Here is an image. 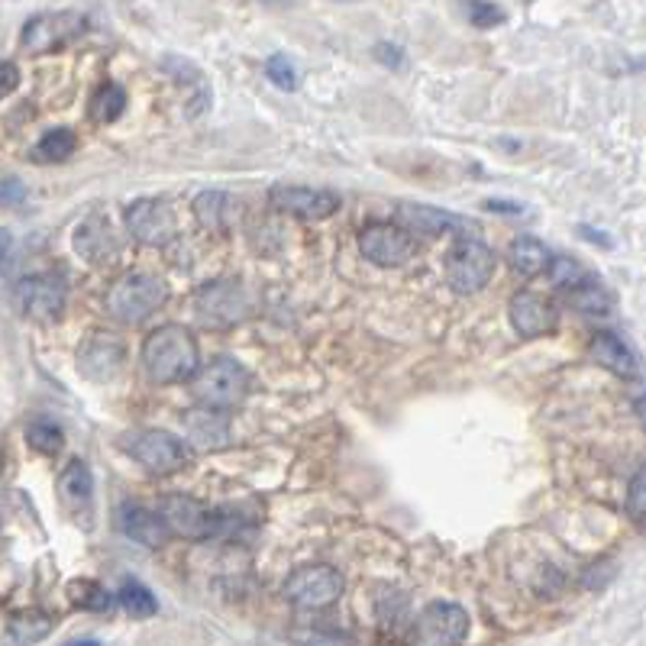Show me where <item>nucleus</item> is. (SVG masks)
<instances>
[{
  "mask_svg": "<svg viewBox=\"0 0 646 646\" xmlns=\"http://www.w3.org/2000/svg\"><path fill=\"white\" fill-rule=\"evenodd\" d=\"M624 505H627V511H631V517H634L637 523H644V520H646V478H644V469H637V473L631 475V485H627V498H624Z\"/></svg>",
  "mask_w": 646,
  "mask_h": 646,
  "instance_id": "37",
  "label": "nucleus"
},
{
  "mask_svg": "<svg viewBox=\"0 0 646 646\" xmlns=\"http://www.w3.org/2000/svg\"><path fill=\"white\" fill-rule=\"evenodd\" d=\"M169 298V285L159 275L149 272H129L124 275L110 295H107V310L124 320V324H142L149 314H156Z\"/></svg>",
  "mask_w": 646,
  "mask_h": 646,
  "instance_id": "5",
  "label": "nucleus"
},
{
  "mask_svg": "<svg viewBox=\"0 0 646 646\" xmlns=\"http://www.w3.org/2000/svg\"><path fill=\"white\" fill-rule=\"evenodd\" d=\"M547 272H550V282L562 288V292H569L572 285H579L585 275H589V268L582 265V262H575V258H550V265H547Z\"/></svg>",
  "mask_w": 646,
  "mask_h": 646,
  "instance_id": "33",
  "label": "nucleus"
},
{
  "mask_svg": "<svg viewBox=\"0 0 646 646\" xmlns=\"http://www.w3.org/2000/svg\"><path fill=\"white\" fill-rule=\"evenodd\" d=\"M394 223H401L407 233L417 236H453V233H478V223L469 216L453 214V211H440L431 204H398Z\"/></svg>",
  "mask_w": 646,
  "mask_h": 646,
  "instance_id": "16",
  "label": "nucleus"
},
{
  "mask_svg": "<svg viewBox=\"0 0 646 646\" xmlns=\"http://www.w3.org/2000/svg\"><path fill=\"white\" fill-rule=\"evenodd\" d=\"M579 233H582L589 243H602L604 250H611V240H607V233H602V230H595V226H589V223H579Z\"/></svg>",
  "mask_w": 646,
  "mask_h": 646,
  "instance_id": "41",
  "label": "nucleus"
},
{
  "mask_svg": "<svg viewBox=\"0 0 646 646\" xmlns=\"http://www.w3.org/2000/svg\"><path fill=\"white\" fill-rule=\"evenodd\" d=\"M495 265H498V258H495L491 246H485L475 236H459L443 258V275L456 295H475L491 282Z\"/></svg>",
  "mask_w": 646,
  "mask_h": 646,
  "instance_id": "3",
  "label": "nucleus"
},
{
  "mask_svg": "<svg viewBox=\"0 0 646 646\" xmlns=\"http://www.w3.org/2000/svg\"><path fill=\"white\" fill-rule=\"evenodd\" d=\"M52 631V614H45L40 607H30L23 614H17L7 627V640L10 644H40Z\"/></svg>",
  "mask_w": 646,
  "mask_h": 646,
  "instance_id": "28",
  "label": "nucleus"
},
{
  "mask_svg": "<svg viewBox=\"0 0 646 646\" xmlns=\"http://www.w3.org/2000/svg\"><path fill=\"white\" fill-rule=\"evenodd\" d=\"M181 427L191 446L198 449H223L230 443V414L214 404H194L181 414Z\"/></svg>",
  "mask_w": 646,
  "mask_h": 646,
  "instance_id": "17",
  "label": "nucleus"
},
{
  "mask_svg": "<svg viewBox=\"0 0 646 646\" xmlns=\"http://www.w3.org/2000/svg\"><path fill=\"white\" fill-rule=\"evenodd\" d=\"M375 59H379L382 65H388V68H401V65H404V49L391 43H379L375 45Z\"/></svg>",
  "mask_w": 646,
  "mask_h": 646,
  "instance_id": "40",
  "label": "nucleus"
},
{
  "mask_svg": "<svg viewBox=\"0 0 646 646\" xmlns=\"http://www.w3.org/2000/svg\"><path fill=\"white\" fill-rule=\"evenodd\" d=\"M124 110H127V91H124V85H117V82H104V85L97 87L94 97H91V107H87L91 120L100 124V127L120 120Z\"/></svg>",
  "mask_w": 646,
  "mask_h": 646,
  "instance_id": "27",
  "label": "nucleus"
},
{
  "mask_svg": "<svg viewBox=\"0 0 646 646\" xmlns=\"http://www.w3.org/2000/svg\"><path fill=\"white\" fill-rule=\"evenodd\" d=\"M246 394H250V372L230 356H220L204 372H194V398L201 404H214V407L230 411Z\"/></svg>",
  "mask_w": 646,
  "mask_h": 646,
  "instance_id": "9",
  "label": "nucleus"
},
{
  "mask_svg": "<svg viewBox=\"0 0 646 646\" xmlns=\"http://www.w3.org/2000/svg\"><path fill=\"white\" fill-rule=\"evenodd\" d=\"M0 466H3V463H0Z\"/></svg>",
  "mask_w": 646,
  "mask_h": 646,
  "instance_id": "46",
  "label": "nucleus"
},
{
  "mask_svg": "<svg viewBox=\"0 0 646 646\" xmlns=\"http://www.w3.org/2000/svg\"><path fill=\"white\" fill-rule=\"evenodd\" d=\"M159 515L166 517L169 530L184 540H216L240 527V517L233 508H211L191 495H166Z\"/></svg>",
  "mask_w": 646,
  "mask_h": 646,
  "instance_id": "2",
  "label": "nucleus"
},
{
  "mask_svg": "<svg viewBox=\"0 0 646 646\" xmlns=\"http://www.w3.org/2000/svg\"><path fill=\"white\" fill-rule=\"evenodd\" d=\"M265 75H268L272 85L282 87V91H295L298 87V65L288 55H272L265 62Z\"/></svg>",
  "mask_w": 646,
  "mask_h": 646,
  "instance_id": "35",
  "label": "nucleus"
},
{
  "mask_svg": "<svg viewBox=\"0 0 646 646\" xmlns=\"http://www.w3.org/2000/svg\"><path fill=\"white\" fill-rule=\"evenodd\" d=\"M508 317L523 340H537V337L557 330V320H560L557 304L547 301L543 295H533V292H517L508 304Z\"/></svg>",
  "mask_w": 646,
  "mask_h": 646,
  "instance_id": "18",
  "label": "nucleus"
},
{
  "mask_svg": "<svg viewBox=\"0 0 646 646\" xmlns=\"http://www.w3.org/2000/svg\"><path fill=\"white\" fill-rule=\"evenodd\" d=\"M469 637V611L453 602L427 604L414 621V640L427 646H453Z\"/></svg>",
  "mask_w": 646,
  "mask_h": 646,
  "instance_id": "12",
  "label": "nucleus"
},
{
  "mask_svg": "<svg viewBox=\"0 0 646 646\" xmlns=\"http://www.w3.org/2000/svg\"><path fill=\"white\" fill-rule=\"evenodd\" d=\"M59 495H62V505L78 520L82 517L91 520V511H94V475L87 469V463L75 459V463H68L62 469V475H59Z\"/></svg>",
  "mask_w": 646,
  "mask_h": 646,
  "instance_id": "21",
  "label": "nucleus"
},
{
  "mask_svg": "<svg viewBox=\"0 0 646 646\" xmlns=\"http://www.w3.org/2000/svg\"><path fill=\"white\" fill-rule=\"evenodd\" d=\"M265 3H285V0H265Z\"/></svg>",
  "mask_w": 646,
  "mask_h": 646,
  "instance_id": "44",
  "label": "nucleus"
},
{
  "mask_svg": "<svg viewBox=\"0 0 646 646\" xmlns=\"http://www.w3.org/2000/svg\"><path fill=\"white\" fill-rule=\"evenodd\" d=\"M75 149H78V136H75V129H68V127L49 129V133H43V139L36 142L33 159H36V162H65V159H72V156H75Z\"/></svg>",
  "mask_w": 646,
  "mask_h": 646,
  "instance_id": "29",
  "label": "nucleus"
},
{
  "mask_svg": "<svg viewBox=\"0 0 646 646\" xmlns=\"http://www.w3.org/2000/svg\"><path fill=\"white\" fill-rule=\"evenodd\" d=\"M120 446L139 466H146L156 475H169L191 463V446L181 436H174L172 431H159V427L124 433Z\"/></svg>",
  "mask_w": 646,
  "mask_h": 646,
  "instance_id": "4",
  "label": "nucleus"
},
{
  "mask_svg": "<svg viewBox=\"0 0 646 646\" xmlns=\"http://www.w3.org/2000/svg\"><path fill=\"white\" fill-rule=\"evenodd\" d=\"M268 208L278 214L298 216L307 223L330 220L340 211V194L330 188H304V184H272L268 188Z\"/></svg>",
  "mask_w": 646,
  "mask_h": 646,
  "instance_id": "10",
  "label": "nucleus"
},
{
  "mask_svg": "<svg viewBox=\"0 0 646 646\" xmlns=\"http://www.w3.org/2000/svg\"><path fill=\"white\" fill-rule=\"evenodd\" d=\"M340 3H346V0H340Z\"/></svg>",
  "mask_w": 646,
  "mask_h": 646,
  "instance_id": "45",
  "label": "nucleus"
},
{
  "mask_svg": "<svg viewBox=\"0 0 646 646\" xmlns=\"http://www.w3.org/2000/svg\"><path fill=\"white\" fill-rule=\"evenodd\" d=\"M162 72L172 75L178 85L191 91V100H188L191 110H188V117H201L211 107V85H208L204 72L194 62H188L184 55H169V59H162Z\"/></svg>",
  "mask_w": 646,
  "mask_h": 646,
  "instance_id": "23",
  "label": "nucleus"
},
{
  "mask_svg": "<svg viewBox=\"0 0 646 646\" xmlns=\"http://www.w3.org/2000/svg\"><path fill=\"white\" fill-rule=\"evenodd\" d=\"M17 304L33 320H59L68 304V282L62 272H40L17 285Z\"/></svg>",
  "mask_w": 646,
  "mask_h": 646,
  "instance_id": "11",
  "label": "nucleus"
},
{
  "mask_svg": "<svg viewBox=\"0 0 646 646\" xmlns=\"http://www.w3.org/2000/svg\"><path fill=\"white\" fill-rule=\"evenodd\" d=\"M27 443H30L36 453L55 456V453L65 446V433H62L59 424H52V421H33V424L27 427Z\"/></svg>",
  "mask_w": 646,
  "mask_h": 646,
  "instance_id": "32",
  "label": "nucleus"
},
{
  "mask_svg": "<svg viewBox=\"0 0 646 646\" xmlns=\"http://www.w3.org/2000/svg\"><path fill=\"white\" fill-rule=\"evenodd\" d=\"M379 621H382V627H401L407 621V599L401 592H391L388 599H379Z\"/></svg>",
  "mask_w": 646,
  "mask_h": 646,
  "instance_id": "36",
  "label": "nucleus"
},
{
  "mask_svg": "<svg viewBox=\"0 0 646 646\" xmlns=\"http://www.w3.org/2000/svg\"><path fill=\"white\" fill-rule=\"evenodd\" d=\"M194 220L211 233H230L240 220V201L226 191H201L191 204Z\"/></svg>",
  "mask_w": 646,
  "mask_h": 646,
  "instance_id": "22",
  "label": "nucleus"
},
{
  "mask_svg": "<svg viewBox=\"0 0 646 646\" xmlns=\"http://www.w3.org/2000/svg\"><path fill=\"white\" fill-rule=\"evenodd\" d=\"M10 246H13V240H10V233L7 230H0V262L10 256Z\"/></svg>",
  "mask_w": 646,
  "mask_h": 646,
  "instance_id": "43",
  "label": "nucleus"
},
{
  "mask_svg": "<svg viewBox=\"0 0 646 646\" xmlns=\"http://www.w3.org/2000/svg\"><path fill=\"white\" fill-rule=\"evenodd\" d=\"M87 33V17L78 10H55V13H36L33 20H27L20 45L30 55H49L59 52L75 40H82Z\"/></svg>",
  "mask_w": 646,
  "mask_h": 646,
  "instance_id": "8",
  "label": "nucleus"
},
{
  "mask_svg": "<svg viewBox=\"0 0 646 646\" xmlns=\"http://www.w3.org/2000/svg\"><path fill=\"white\" fill-rule=\"evenodd\" d=\"M142 369L152 385H181L191 382L201 369V349L188 327L162 324L142 343Z\"/></svg>",
  "mask_w": 646,
  "mask_h": 646,
  "instance_id": "1",
  "label": "nucleus"
},
{
  "mask_svg": "<svg viewBox=\"0 0 646 646\" xmlns=\"http://www.w3.org/2000/svg\"><path fill=\"white\" fill-rule=\"evenodd\" d=\"M20 87V68L13 62H0V100Z\"/></svg>",
  "mask_w": 646,
  "mask_h": 646,
  "instance_id": "39",
  "label": "nucleus"
},
{
  "mask_svg": "<svg viewBox=\"0 0 646 646\" xmlns=\"http://www.w3.org/2000/svg\"><path fill=\"white\" fill-rule=\"evenodd\" d=\"M129 236L142 246H169L178 236V220L169 201L162 198H139L127 208Z\"/></svg>",
  "mask_w": 646,
  "mask_h": 646,
  "instance_id": "13",
  "label": "nucleus"
},
{
  "mask_svg": "<svg viewBox=\"0 0 646 646\" xmlns=\"http://www.w3.org/2000/svg\"><path fill=\"white\" fill-rule=\"evenodd\" d=\"M592 356H595L599 366H604L607 372H614L621 379H637L640 375L637 356L631 352V346L624 343L621 337H614V333H595L592 337Z\"/></svg>",
  "mask_w": 646,
  "mask_h": 646,
  "instance_id": "24",
  "label": "nucleus"
},
{
  "mask_svg": "<svg viewBox=\"0 0 646 646\" xmlns=\"http://www.w3.org/2000/svg\"><path fill=\"white\" fill-rule=\"evenodd\" d=\"M27 201V188L20 184V181H0V204L3 208H17V204H23Z\"/></svg>",
  "mask_w": 646,
  "mask_h": 646,
  "instance_id": "38",
  "label": "nucleus"
},
{
  "mask_svg": "<svg viewBox=\"0 0 646 646\" xmlns=\"http://www.w3.org/2000/svg\"><path fill=\"white\" fill-rule=\"evenodd\" d=\"M127 366V346L114 333H91L78 349V372L91 382H114Z\"/></svg>",
  "mask_w": 646,
  "mask_h": 646,
  "instance_id": "15",
  "label": "nucleus"
},
{
  "mask_svg": "<svg viewBox=\"0 0 646 646\" xmlns=\"http://www.w3.org/2000/svg\"><path fill=\"white\" fill-rule=\"evenodd\" d=\"M194 314L211 330L236 327V324H243L250 317V295L233 278H214V282H208V285L198 288V295H194Z\"/></svg>",
  "mask_w": 646,
  "mask_h": 646,
  "instance_id": "7",
  "label": "nucleus"
},
{
  "mask_svg": "<svg viewBox=\"0 0 646 646\" xmlns=\"http://www.w3.org/2000/svg\"><path fill=\"white\" fill-rule=\"evenodd\" d=\"M466 13H469V23L475 30H495L508 20L505 10L491 0H466Z\"/></svg>",
  "mask_w": 646,
  "mask_h": 646,
  "instance_id": "34",
  "label": "nucleus"
},
{
  "mask_svg": "<svg viewBox=\"0 0 646 646\" xmlns=\"http://www.w3.org/2000/svg\"><path fill=\"white\" fill-rule=\"evenodd\" d=\"M550 250H547V243H540L537 236H517L515 243H511V250H508V262H511V268H515L520 278H537V275H543L547 272V265H550Z\"/></svg>",
  "mask_w": 646,
  "mask_h": 646,
  "instance_id": "25",
  "label": "nucleus"
},
{
  "mask_svg": "<svg viewBox=\"0 0 646 646\" xmlns=\"http://www.w3.org/2000/svg\"><path fill=\"white\" fill-rule=\"evenodd\" d=\"M359 250L362 256L382 268H398L417 253L414 233H407L401 223H369L359 233Z\"/></svg>",
  "mask_w": 646,
  "mask_h": 646,
  "instance_id": "14",
  "label": "nucleus"
},
{
  "mask_svg": "<svg viewBox=\"0 0 646 646\" xmlns=\"http://www.w3.org/2000/svg\"><path fill=\"white\" fill-rule=\"evenodd\" d=\"M117 523H120V533L127 540L146 547V550H159V547H166L172 540V530H169L166 517L159 515V511L142 508V505H133V501L120 505Z\"/></svg>",
  "mask_w": 646,
  "mask_h": 646,
  "instance_id": "19",
  "label": "nucleus"
},
{
  "mask_svg": "<svg viewBox=\"0 0 646 646\" xmlns=\"http://www.w3.org/2000/svg\"><path fill=\"white\" fill-rule=\"evenodd\" d=\"M114 602L120 604L129 617H152L159 611V599L139 579H124L117 595H114Z\"/></svg>",
  "mask_w": 646,
  "mask_h": 646,
  "instance_id": "30",
  "label": "nucleus"
},
{
  "mask_svg": "<svg viewBox=\"0 0 646 646\" xmlns=\"http://www.w3.org/2000/svg\"><path fill=\"white\" fill-rule=\"evenodd\" d=\"M68 599H72V604H78L85 611H94V614H107L114 607V595L100 582H94V579L68 582Z\"/></svg>",
  "mask_w": 646,
  "mask_h": 646,
  "instance_id": "31",
  "label": "nucleus"
},
{
  "mask_svg": "<svg viewBox=\"0 0 646 646\" xmlns=\"http://www.w3.org/2000/svg\"><path fill=\"white\" fill-rule=\"evenodd\" d=\"M343 572L317 562V565H304L298 572H292L282 595L298 611H324L343 599Z\"/></svg>",
  "mask_w": 646,
  "mask_h": 646,
  "instance_id": "6",
  "label": "nucleus"
},
{
  "mask_svg": "<svg viewBox=\"0 0 646 646\" xmlns=\"http://www.w3.org/2000/svg\"><path fill=\"white\" fill-rule=\"evenodd\" d=\"M485 208L488 211H498V214H523V208L520 204H508V201H485Z\"/></svg>",
  "mask_w": 646,
  "mask_h": 646,
  "instance_id": "42",
  "label": "nucleus"
},
{
  "mask_svg": "<svg viewBox=\"0 0 646 646\" xmlns=\"http://www.w3.org/2000/svg\"><path fill=\"white\" fill-rule=\"evenodd\" d=\"M75 253L91 265H107L120 256V243L114 236V226L104 214H87L75 226Z\"/></svg>",
  "mask_w": 646,
  "mask_h": 646,
  "instance_id": "20",
  "label": "nucleus"
},
{
  "mask_svg": "<svg viewBox=\"0 0 646 646\" xmlns=\"http://www.w3.org/2000/svg\"><path fill=\"white\" fill-rule=\"evenodd\" d=\"M569 304L575 307V310H582V314H589V317H607L611 310H614V298H611V292L604 288L602 282L589 272L579 285H572L569 288Z\"/></svg>",
  "mask_w": 646,
  "mask_h": 646,
  "instance_id": "26",
  "label": "nucleus"
}]
</instances>
